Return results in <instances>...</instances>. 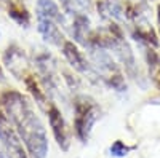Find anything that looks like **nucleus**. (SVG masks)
Returning <instances> with one entry per match:
<instances>
[{
    "mask_svg": "<svg viewBox=\"0 0 160 158\" xmlns=\"http://www.w3.org/2000/svg\"><path fill=\"white\" fill-rule=\"evenodd\" d=\"M35 15L50 18L53 21H56L61 27L69 29V21L56 0H35Z\"/></svg>",
    "mask_w": 160,
    "mask_h": 158,
    "instance_id": "nucleus-10",
    "label": "nucleus"
},
{
    "mask_svg": "<svg viewBox=\"0 0 160 158\" xmlns=\"http://www.w3.org/2000/svg\"><path fill=\"white\" fill-rule=\"evenodd\" d=\"M0 146L8 155V158H29L21 137L18 136L15 126L3 109L2 101H0Z\"/></svg>",
    "mask_w": 160,
    "mask_h": 158,
    "instance_id": "nucleus-4",
    "label": "nucleus"
},
{
    "mask_svg": "<svg viewBox=\"0 0 160 158\" xmlns=\"http://www.w3.org/2000/svg\"><path fill=\"white\" fill-rule=\"evenodd\" d=\"M5 11H7L8 18L13 22H16L19 27L28 29L29 26H31L32 16H31V13H29V10H28V7H26V5L16 2V0H10Z\"/></svg>",
    "mask_w": 160,
    "mask_h": 158,
    "instance_id": "nucleus-12",
    "label": "nucleus"
},
{
    "mask_svg": "<svg viewBox=\"0 0 160 158\" xmlns=\"http://www.w3.org/2000/svg\"><path fill=\"white\" fill-rule=\"evenodd\" d=\"M104 85L109 86L111 89L117 91V93H123L127 91V82H125V77L122 72H117V74H112L109 77L104 78Z\"/></svg>",
    "mask_w": 160,
    "mask_h": 158,
    "instance_id": "nucleus-13",
    "label": "nucleus"
},
{
    "mask_svg": "<svg viewBox=\"0 0 160 158\" xmlns=\"http://www.w3.org/2000/svg\"><path fill=\"white\" fill-rule=\"evenodd\" d=\"M91 22H90V18L85 15V13H78L75 18L71 19L69 22V34L71 37L74 38V42L77 45H83L87 46L88 43V38H90V34H91Z\"/></svg>",
    "mask_w": 160,
    "mask_h": 158,
    "instance_id": "nucleus-11",
    "label": "nucleus"
},
{
    "mask_svg": "<svg viewBox=\"0 0 160 158\" xmlns=\"http://www.w3.org/2000/svg\"><path fill=\"white\" fill-rule=\"evenodd\" d=\"M0 37H2V31H0Z\"/></svg>",
    "mask_w": 160,
    "mask_h": 158,
    "instance_id": "nucleus-20",
    "label": "nucleus"
},
{
    "mask_svg": "<svg viewBox=\"0 0 160 158\" xmlns=\"http://www.w3.org/2000/svg\"><path fill=\"white\" fill-rule=\"evenodd\" d=\"M8 2H10V0H0V11H5L7 10Z\"/></svg>",
    "mask_w": 160,
    "mask_h": 158,
    "instance_id": "nucleus-17",
    "label": "nucleus"
},
{
    "mask_svg": "<svg viewBox=\"0 0 160 158\" xmlns=\"http://www.w3.org/2000/svg\"><path fill=\"white\" fill-rule=\"evenodd\" d=\"M112 51L115 53L117 59L120 61V64H122L125 74L131 78V80H135L136 83L141 82L142 77H141V72H139V67H138L136 56H135V53H133L130 43L125 40V38H120V40H117V43L114 45Z\"/></svg>",
    "mask_w": 160,
    "mask_h": 158,
    "instance_id": "nucleus-6",
    "label": "nucleus"
},
{
    "mask_svg": "<svg viewBox=\"0 0 160 158\" xmlns=\"http://www.w3.org/2000/svg\"><path fill=\"white\" fill-rule=\"evenodd\" d=\"M22 83H24V88H26V91H28L29 98L34 101V104L37 105V107L45 113L48 110V107L53 104V99L48 96L45 88L42 86V83H40V80H38V77L32 72Z\"/></svg>",
    "mask_w": 160,
    "mask_h": 158,
    "instance_id": "nucleus-9",
    "label": "nucleus"
},
{
    "mask_svg": "<svg viewBox=\"0 0 160 158\" xmlns=\"http://www.w3.org/2000/svg\"><path fill=\"white\" fill-rule=\"evenodd\" d=\"M0 101L29 158H47L50 152L47 128L35 112V104L29 94L15 88H7L0 93Z\"/></svg>",
    "mask_w": 160,
    "mask_h": 158,
    "instance_id": "nucleus-1",
    "label": "nucleus"
},
{
    "mask_svg": "<svg viewBox=\"0 0 160 158\" xmlns=\"http://www.w3.org/2000/svg\"><path fill=\"white\" fill-rule=\"evenodd\" d=\"M35 27H37V32L38 35L43 38V42H47L48 45H53V46H58L61 48L62 43L68 40L64 37V32L61 31V26L53 21L50 18H45V16H38L35 15Z\"/></svg>",
    "mask_w": 160,
    "mask_h": 158,
    "instance_id": "nucleus-8",
    "label": "nucleus"
},
{
    "mask_svg": "<svg viewBox=\"0 0 160 158\" xmlns=\"http://www.w3.org/2000/svg\"><path fill=\"white\" fill-rule=\"evenodd\" d=\"M88 50V56H90V61L91 64L96 67V70L106 78L112 74H117V72H122L118 67L117 61L114 59L112 53L106 48H99V46H87Z\"/></svg>",
    "mask_w": 160,
    "mask_h": 158,
    "instance_id": "nucleus-7",
    "label": "nucleus"
},
{
    "mask_svg": "<svg viewBox=\"0 0 160 158\" xmlns=\"http://www.w3.org/2000/svg\"><path fill=\"white\" fill-rule=\"evenodd\" d=\"M72 107H74V134L80 142L85 144L90 139L93 126L101 118V107L91 96L83 93L74 96Z\"/></svg>",
    "mask_w": 160,
    "mask_h": 158,
    "instance_id": "nucleus-2",
    "label": "nucleus"
},
{
    "mask_svg": "<svg viewBox=\"0 0 160 158\" xmlns=\"http://www.w3.org/2000/svg\"><path fill=\"white\" fill-rule=\"evenodd\" d=\"M74 2L78 5V8L82 10V11L90 10V7H91V0H74Z\"/></svg>",
    "mask_w": 160,
    "mask_h": 158,
    "instance_id": "nucleus-15",
    "label": "nucleus"
},
{
    "mask_svg": "<svg viewBox=\"0 0 160 158\" xmlns=\"http://www.w3.org/2000/svg\"><path fill=\"white\" fill-rule=\"evenodd\" d=\"M0 158H8V155L5 153V150L2 149V146H0Z\"/></svg>",
    "mask_w": 160,
    "mask_h": 158,
    "instance_id": "nucleus-19",
    "label": "nucleus"
},
{
    "mask_svg": "<svg viewBox=\"0 0 160 158\" xmlns=\"http://www.w3.org/2000/svg\"><path fill=\"white\" fill-rule=\"evenodd\" d=\"M157 24H158V34H160V3L157 5Z\"/></svg>",
    "mask_w": 160,
    "mask_h": 158,
    "instance_id": "nucleus-18",
    "label": "nucleus"
},
{
    "mask_svg": "<svg viewBox=\"0 0 160 158\" xmlns=\"http://www.w3.org/2000/svg\"><path fill=\"white\" fill-rule=\"evenodd\" d=\"M45 115L48 118V125H50V129H51L53 137H55V141L58 144V147L62 152H68L71 147V129H69L68 123H66L64 115L56 105V102H53L50 105L48 110L45 112Z\"/></svg>",
    "mask_w": 160,
    "mask_h": 158,
    "instance_id": "nucleus-5",
    "label": "nucleus"
},
{
    "mask_svg": "<svg viewBox=\"0 0 160 158\" xmlns=\"http://www.w3.org/2000/svg\"><path fill=\"white\" fill-rule=\"evenodd\" d=\"M2 64H3L5 70L10 72V75L13 78H16L18 82H24L32 74L31 59L28 56V53H26V50H22L18 43H10L3 50Z\"/></svg>",
    "mask_w": 160,
    "mask_h": 158,
    "instance_id": "nucleus-3",
    "label": "nucleus"
},
{
    "mask_svg": "<svg viewBox=\"0 0 160 158\" xmlns=\"http://www.w3.org/2000/svg\"><path fill=\"white\" fill-rule=\"evenodd\" d=\"M7 83V75H5V67L2 64V59H0V85H5Z\"/></svg>",
    "mask_w": 160,
    "mask_h": 158,
    "instance_id": "nucleus-16",
    "label": "nucleus"
},
{
    "mask_svg": "<svg viewBox=\"0 0 160 158\" xmlns=\"http://www.w3.org/2000/svg\"><path fill=\"white\" fill-rule=\"evenodd\" d=\"M133 149H135V146H127L123 141L118 139L111 146L109 153H111V156H115V158H125Z\"/></svg>",
    "mask_w": 160,
    "mask_h": 158,
    "instance_id": "nucleus-14",
    "label": "nucleus"
}]
</instances>
